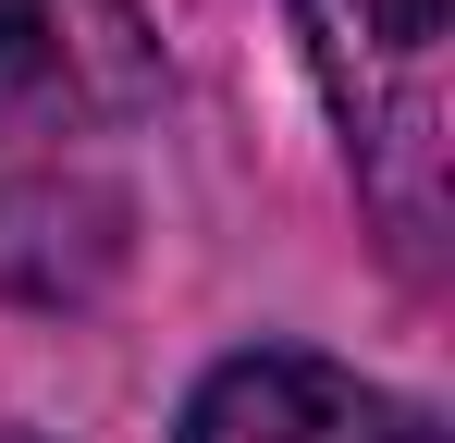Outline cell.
Returning a JSON list of instances; mask_svg holds the SVG:
<instances>
[{"instance_id":"1","label":"cell","mask_w":455,"mask_h":443,"mask_svg":"<svg viewBox=\"0 0 455 443\" xmlns=\"http://www.w3.org/2000/svg\"><path fill=\"white\" fill-rule=\"evenodd\" d=\"M307 62L332 86L357 185L406 271L443 259V173H455V0H296Z\"/></svg>"},{"instance_id":"2","label":"cell","mask_w":455,"mask_h":443,"mask_svg":"<svg viewBox=\"0 0 455 443\" xmlns=\"http://www.w3.org/2000/svg\"><path fill=\"white\" fill-rule=\"evenodd\" d=\"M160 99V37L136 0H0V124L75 136Z\"/></svg>"},{"instance_id":"3","label":"cell","mask_w":455,"mask_h":443,"mask_svg":"<svg viewBox=\"0 0 455 443\" xmlns=\"http://www.w3.org/2000/svg\"><path fill=\"white\" fill-rule=\"evenodd\" d=\"M185 443H443V431H431L419 407L370 394L357 369L296 358V345H259V358H234V369L197 382Z\"/></svg>"}]
</instances>
